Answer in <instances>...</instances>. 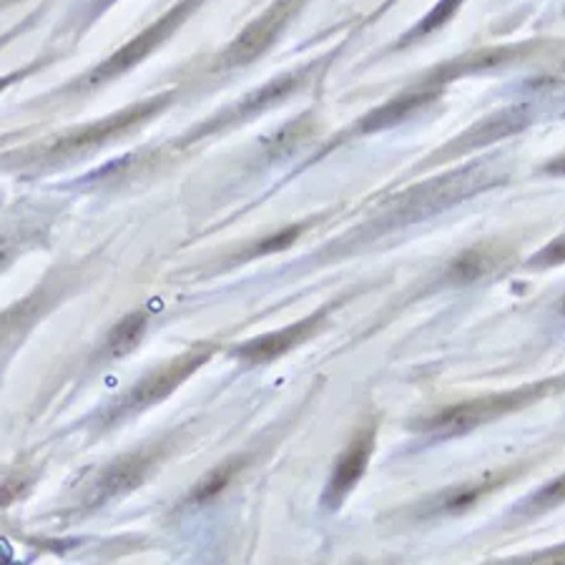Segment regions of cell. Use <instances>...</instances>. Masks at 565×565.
<instances>
[{
  "label": "cell",
  "mask_w": 565,
  "mask_h": 565,
  "mask_svg": "<svg viewBox=\"0 0 565 565\" xmlns=\"http://www.w3.org/2000/svg\"><path fill=\"white\" fill-rule=\"evenodd\" d=\"M561 387H565V377L541 380L533 382V385L510 389V393L465 399V403H457L430 417H422V420H417L413 425V430L434 434V438H455V434L471 432L485 422L498 420L502 415L523 410V407L538 403V399H543L545 395L558 393Z\"/></svg>",
  "instance_id": "1"
},
{
  "label": "cell",
  "mask_w": 565,
  "mask_h": 565,
  "mask_svg": "<svg viewBox=\"0 0 565 565\" xmlns=\"http://www.w3.org/2000/svg\"><path fill=\"white\" fill-rule=\"evenodd\" d=\"M500 181H506V177L495 171L488 161H475L471 167L455 169L445 177H434L417 184L405 196L397 199L389 216L397 224L428 219V216L445 212V208L465 202V199L481 194V191L500 184Z\"/></svg>",
  "instance_id": "2"
},
{
  "label": "cell",
  "mask_w": 565,
  "mask_h": 565,
  "mask_svg": "<svg viewBox=\"0 0 565 565\" xmlns=\"http://www.w3.org/2000/svg\"><path fill=\"white\" fill-rule=\"evenodd\" d=\"M173 99V93H159L151 95V99H144L134 103V106L121 109L116 113H111L106 118L93 121L89 126H78L74 132H68L64 136H58L54 144L43 146V151L38 154L41 161H64L74 159V156L89 154L99 146L113 142V138L121 136L124 132H132L134 126L144 124V121H151L154 116L169 106Z\"/></svg>",
  "instance_id": "3"
},
{
  "label": "cell",
  "mask_w": 565,
  "mask_h": 565,
  "mask_svg": "<svg viewBox=\"0 0 565 565\" xmlns=\"http://www.w3.org/2000/svg\"><path fill=\"white\" fill-rule=\"evenodd\" d=\"M202 3L204 0H179V3H173L167 13L159 15V19L149 25V29H144L136 38H132L126 46H121L116 54L103 60L101 66H95L93 74L89 76V86L106 83L111 78L126 74L128 68L142 64L144 58H149L161 43H167L173 33L199 11Z\"/></svg>",
  "instance_id": "4"
},
{
  "label": "cell",
  "mask_w": 565,
  "mask_h": 565,
  "mask_svg": "<svg viewBox=\"0 0 565 565\" xmlns=\"http://www.w3.org/2000/svg\"><path fill=\"white\" fill-rule=\"evenodd\" d=\"M319 66H321V60H315V64L297 68V71H290V74H282V76L272 78V81H269V83L259 86V89L247 93L239 103H234L231 109H226L224 113H216L214 118H208V124L196 126L194 132H191L189 136H184V142H181V144H191V142H196V138H202L206 134L222 132L224 126L241 124V121L255 118L257 113H262L267 109L276 106V103H282L284 99H290L292 93H297L300 86L307 83L309 76L315 74Z\"/></svg>",
  "instance_id": "5"
},
{
  "label": "cell",
  "mask_w": 565,
  "mask_h": 565,
  "mask_svg": "<svg viewBox=\"0 0 565 565\" xmlns=\"http://www.w3.org/2000/svg\"><path fill=\"white\" fill-rule=\"evenodd\" d=\"M307 0H274L264 13H259L247 29L239 31V36L226 46L219 56V68H239L247 64H255L259 56H264L280 33L290 25L294 15Z\"/></svg>",
  "instance_id": "6"
},
{
  "label": "cell",
  "mask_w": 565,
  "mask_h": 565,
  "mask_svg": "<svg viewBox=\"0 0 565 565\" xmlns=\"http://www.w3.org/2000/svg\"><path fill=\"white\" fill-rule=\"evenodd\" d=\"M214 347L212 344H199L194 350H189L187 354H179L169 364H163L156 372H151L149 377H144L138 385L124 397V405L121 410L124 413H138L144 407H151L156 403H161L163 397H169L173 389H177L181 382L189 380L194 372L202 368V364L212 358Z\"/></svg>",
  "instance_id": "7"
},
{
  "label": "cell",
  "mask_w": 565,
  "mask_h": 565,
  "mask_svg": "<svg viewBox=\"0 0 565 565\" xmlns=\"http://www.w3.org/2000/svg\"><path fill=\"white\" fill-rule=\"evenodd\" d=\"M533 124V109L528 103H512L500 111H493L490 116L477 121L475 126L467 128L465 134H460L450 146H442V149L432 156V161H440L442 156H465L477 149H485L495 142H502V138H510L523 132Z\"/></svg>",
  "instance_id": "8"
},
{
  "label": "cell",
  "mask_w": 565,
  "mask_h": 565,
  "mask_svg": "<svg viewBox=\"0 0 565 565\" xmlns=\"http://www.w3.org/2000/svg\"><path fill=\"white\" fill-rule=\"evenodd\" d=\"M442 93V86H428V83H415L410 91L395 95L393 101L382 103V106L372 109L368 116H362L358 124L352 126L350 134H377L385 128H395L405 121L417 116L422 109H428L432 101H438Z\"/></svg>",
  "instance_id": "9"
},
{
  "label": "cell",
  "mask_w": 565,
  "mask_h": 565,
  "mask_svg": "<svg viewBox=\"0 0 565 565\" xmlns=\"http://www.w3.org/2000/svg\"><path fill=\"white\" fill-rule=\"evenodd\" d=\"M535 48H538V43H516V46H498V48L475 50V54H471V56L452 58L450 64H442L438 68H432V71L425 74L422 81H417V83L442 86V89H445V83L455 81V78L493 71V68L512 64V60H518V58H526L528 54H533Z\"/></svg>",
  "instance_id": "10"
},
{
  "label": "cell",
  "mask_w": 565,
  "mask_h": 565,
  "mask_svg": "<svg viewBox=\"0 0 565 565\" xmlns=\"http://www.w3.org/2000/svg\"><path fill=\"white\" fill-rule=\"evenodd\" d=\"M372 450H375V428H364L354 434L350 448L339 455L332 477H329L325 488V495H321V500H325L327 508L342 506V500L352 493V488L360 483L364 471H368Z\"/></svg>",
  "instance_id": "11"
},
{
  "label": "cell",
  "mask_w": 565,
  "mask_h": 565,
  "mask_svg": "<svg viewBox=\"0 0 565 565\" xmlns=\"http://www.w3.org/2000/svg\"><path fill=\"white\" fill-rule=\"evenodd\" d=\"M325 317H327V309H319L312 317H304L300 321H294V325H290V327L249 339V342L239 344L237 350H234V358H239L241 362H249V364L274 362L276 358H282L284 352L294 350V347L302 344L304 339L315 335L317 327L321 325V319H325Z\"/></svg>",
  "instance_id": "12"
},
{
  "label": "cell",
  "mask_w": 565,
  "mask_h": 565,
  "mask_svg": "<svg viewBox=\"0 0 565 565\" xmlns=\"http://www.w3.org/2000/svg\"><path fill=\"white\" fill-rule=\"evenodd\" d=\"M151 455L149 452H134V455H124L103 471L99 477H95L93 493H91V502L93 506H101V502H109L118 495L132 493L134 488L144 483V477L149 475L151 467Z\"/></svg>",
  "instance_id": "13"
},
{
  "label": "cell",
  "mask_w": 565,
  "mask_h": 565,
  "mask_svg": "<svg viewBox=\"0 0 565 565\" xmlns=\"http://www.w3.org/2000/svg\"><path fill=\"white\" fill-rule=\"evenodd\" d=\"M495 267V257L488 249H467L460 255L448 269V280L452 284H471L490 274Z\"/></svg>",
  "instance_id": "14"
},
{
  "label": "cell",
  "mask_w": 565,
  "mask_h": 565,
  "mask_svg": "<svg viewBox=\"0 0 565 565\" xmlns=\"http://www.w3.org/2000/svg\"><path fill=\"white\" fill-rule=\"evenodd\" d=\"M146 332V312H132L111 329L109 335V354L111 358H126L128 352L136 350Z\"/></svg>",
  "instance_id": "15"
},
{
  "label": "cell",
  "mask_w": 565,
  "mask_h": 565,
  "mask_svg": "<svg viewBox=\"0 0 565 565\" xmlns=\"http://www.w3.org/2000/svg\"><path fill=\"white\" fill-rule=\"evenodd\" d=\"M463 3H465V0H438V5H434L428 15H422V21L417 23L413 31H407L397 46L403 48V46H407V43L428 38L430 33L440 31L442 25H448L452 19H455V13L460 11V8H463Z\"/></svg>",
  "instance_id": "16"
},
{
  "label": "cell",
  "mask_w": 565,
  "mask_h": 565,
  "mask_svg": "<svg viewBox=\"0 0 565 565\" xmlns=\"http://www.w3.org/2000/svg\"><path fill=\"white\" fill-rule=\"evenodd\" d=\"M239 467H241L239 457H231V460H226V463H222L219 467H214V471L204 475L202 481L196 483V488L191 490V502H196V506H204V502L214 500L216 495H222L226 485L234 481V475L239 473Z\"/></svg>",
  "instance_id": "17"
},
{
  "label": "cell",
  "mask_w": 565,
  "mask_h": 565,
  "mask_svg": "<svg viewBox=\"0 0 565 565\" xmlns=\"http://www.w3.org/2000/svg\"><path fill=\"white\" fill-rule=\"evenodd\" d=\"M565 502V473L555 477L547 485H543L541 490L530 495V498L518 508L520 516H538V512H545L555 506Z\"/></svg>",
  "instance_id": "18"
},
{
  "label": "cell",
  "mask_w": 565,
  "mask_h": 565,
  "mask_svg": "<svg viewBox=\"0 0 565 565\" xmlns=\"http://www.w3.org/2000/svg\"><path fill=\"white\" fill-rule=\"evenodd\" d=\"M490 488H493V483H481V485H471V488H460L455 493H450L442 510H445V512H463L471 506H475V502L481 500Z\"/></svg>",
  "instance_id": "19"
},
{
  "label": "cell",
  "mask_w": 565,
  "mask_h": 565,
  "mask_svg": "<svg viewBox=\"0 0 565 565\" xmlns=\"http://www.w3.org/2000/svg\"><path fill=\"white\" fill-rule=\"evenodd\" d=\"M565 262V234L563 237H555L551 245H545L541 251H535L530 257L528 267L530 269H547V267H558Z\"/></svg>",
  "instance_id": "20"
},
{
  "label": "cell",
  "mask_w": 565,
  "mask_h": 565,
  "mask_svg": "<svg viewBox=\"0 0 565 565\" xmlns=\"http://www.w3.org/2000/svg\"><path fill=\"white\" fill-rule=\"evenodd\" d=\"M300 231H302V226H292V229L274 234V237H269L267 241H262V245H257V247H255V251H251V255H269V251L286 249V247L292 245L294 239L300 237Z\"/></svg>",
  "instance_id": "21"
},
{
  "label": "cell",
  "mask_w": 565,
  "mask_h": 565,
  "mask_svg": "<svg viewBox=\"0 0 565 565\" xmlns=\"http://www.w3.org/2000/svg\"><path fill=\"white\" fill-rule=\"evenodd\" d=\"M543 173H551V177H565V154L558 156V159H553L551 163H545Z\"/></svg>",
  "instance_id": "22"
},
{
  "label": "cell",
  "mask_w": 565,
  "mask_h": 565,
  "mask_svg": "<svg viewBox=\"0 0 565 565\" xmlns=\"http://www.w3.org/2000/svg\"><path fill=\"white\" fill-rule=\"evenodd\" d=\"M561 312L565 315V297H563V307H561Z\"/></svg>",
  "instance_id": "23"
},
{
  "label": "cell",
  "mask_w": 565,
  "mask_h": 565,
  "mask_svg": "<svg viewBox=\"0 0 565 565\" xmlns=\"http://www.w3.org/2000/svg\"><path fill=\"white\" fill-rule=\"evenodd\" d=\"M389 3H395V0H389Z\"/></svg>",
  "instance_id": "24"
}]
</instances>
